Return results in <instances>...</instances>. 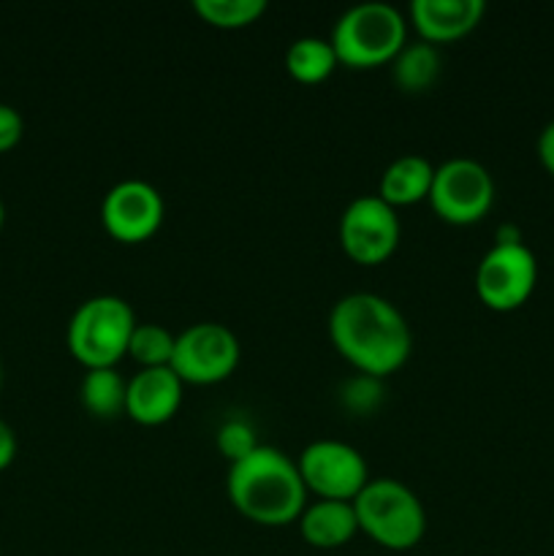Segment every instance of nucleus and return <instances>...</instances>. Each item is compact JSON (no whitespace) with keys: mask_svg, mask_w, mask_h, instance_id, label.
Returning a JSON list of instances; mask_svg holds the SVG:
<instances>
[{"mask_svg":"<svg viewBox=\"0 0 554 556\" xmlns=\"http://www.w3.org/2000/svg\"><path fill=\"white\" fill-rule=\"evenodd\" d=\"M329 337L351 367L380 380L396 372L413 351V331L402 309L367 291L337 299L329 313Z\"/></svg>","mask_w":554,"mask_h":556,"instance_id":"1","label":"nucleus"},{"mask_svg":"<svg viewBox=\"0 0 554 556\" xmlns=\"http://www.w3.org/2000/svg\"><path fill=\"white\" fill-rule=\"evenodd\" d=\"M226 492L244 519L264 527H286L307 508V486L299 465L272 445L228 465Z\"/></svg>","mask_w":554,"mask_h":556,"instance_id":"2","label":"nucleus"},{"mask_svg":"<svg viewBox=\"0 0 554 556\" xmlns=\"http://www.w3.org/2000/svg\"><path fill=\"white\" fill-rule=\"evenodd\" d=\"M329 41L348 68H378L407 43V22L396 5L367 0L342 11Z\"/></svg>","mask_w":554,"mask_h":556,"instance_id":"3","label":"nucleus"},{"mask_svg":"<svg viewBox=\"0 0 554 556\" xmlns=\"http://www.w3.org/2000/svg\"><path fill=\"white\" fill-rule=\"evenodd\" d=\"M358 530L391 552L413 548L427 532V510L413 489L396 478H369L353 497Z\"/></svg>","mask_w":554,"mask_h":556,"instance_id":"4","label":"nucleus"},{"mask_svg":"<svg viewBox=\"0 0 554 556\" xmlns=\"http://www.w3.org/2000/svg\"><path fill=\"white\" fill-rule=\"evenodd\" d=\"M136 324L134 307L123 296L101 293L87 299L68 320V351L87 369L114 367L128 353Z\"/></svg>","mask_w":554,"mask_h":556,"instance_id":"5","label":"nucleus"},{"mask_svg":"<svg viewBox=\"0 0 554 556\" xmlns=\"http://www.w3.org/2000/svg\"><path fill=\"white\" fill-rule=\"evenodd\" d=\"M429 204L440 220L451 226L478 223L494 204V179L487 166L473 157H451L435 166Z\"/></svg>","mask_w":554,"mask_h":556,"instance_id":"6","label":"nucleus"},{"mask_svg":"<svg viewBox=\"0 0 554 556\" xmlns=\"http://www.w3.org/2000/svg\"><path fill=\"white\" fill-rule=\"evenodd\" d=\"M239 356L242 348L228 326L201 320L177 334L172 369L182 378V383H221L239 367Z\"/></svg>","mask_w":554,"mask_h":556,"instance_id":"7","label":"nucleus"},{"mask_svg":"<svg viewBox=\"0 0 554 556\" xmlns=\"http://www.w3.org/2000/svg\"><path fill=\"white\" fill-rule=\"evenodd\" d=\"M297 465L307 492L318 494V500L353 503L369 481V467L362 451L342 440H315L302 451Z\"/></svg>","mask_w":554,"mask_h":556,"instance_id":"8","label":"nucleus"},{"mask_svg":"<svg viewBox=\"0 0 554 556\" xmlns=\"http://www.w3.org/2000/svg\"><path fill=\"white\" fill-rule=\"evenodd\" d=\"M538 282L536 253L519 244H494L476 269V293L489 309L508 313L530 299Z\"/></svg>","mask_w":554,"mask_h":556,"instance_id":"9","label":"nucleus"},{"mask_svg":"<svg viewBox=\"0 0 554 556\" xmlns=\"http://www.w3.org/2000/svg\"><path fill=\"white\" fill-rule=\"evenodd\" d=\"M400 242V217L378 193L358 195L340 217V244L351 261L378 266L389 258Z\"/></svg>","mask_w":554,"mask_h":556,"instance_id":"10","label":"nucleus"},{"mask_svg":"<svg viewBox=\"0 0 554 556\" xmlns=\"http://www.w3.org/2000/svg\"><path fill=\"white\" fill-rule=\"evenodd\" d=\"M166 204L155 185L147 179L130 177L114 185L101 204V223L117 242H147L161 228Z\"/></svg>","mask_w":554,"mask_h":556,"instance_id":"11","label":"nucleus"},{"mask_svg":"<svg viewBox=\"0 0 554 556\" xmlns=\"http://www.w3.org/2000/svg\"><path fill=\"white\" fill-rule=\"evenodd\" d=\"M182 378L172 367H141L128 380L125 413L136 424L161 427L182 405Z\"/></svg>","mask_w":554,"mask_h":556,"instance_id":"12","label":"nucleus"},{"mask_svg":"<svg viewBox=\"0 0 554 556\" xmlns=\"http://www.w3.org/2000/svg\"><path fill=\"white\" fill-rule=\"evenodd\" d=\"M483 11V0H413L411 22L421 41L445 43L476 30Z\"/></svg>","mask_w":554,"mask_h":556,"instance_id":"13","label":"nucleus"},{"mask_svg":"<svg viewBox=\"0 0 554 556\" xmlns=\"http://www.w3.org/2000/svg\"><path fill=\"white\" fill-rule=\"evenodd\" d=\"M299 532L313 548H340L358 532L353 503L315 500L299 516Z\"/></svg>","mask_w":554,"mask_h":556,"instance_id":"14","label":"nucleus"},{"mask_svg":"<svg viewBox=\"0 0 554 556\" xmlns=\"http://www.w3.org/2000/svg\"><path fill=\"white\" fill-rule=\"evenodd\" d=\"M435 179V166L429 163V157L416 155V152H407V155L396 157L386 166V172L380 174L378 195L396 206H411L418 201L429 199V188H432Z\"/></svg>","mask_w":554,"mask_h":556,"instance_id":"15","label":"nucleus"},{"mask_svg":"<svg viewBox=\"0 0 554 556\" xmlns=\"http://www.w3.org/2000/svg\"><path fill=\"white\" fill-rule=\"evenodd\" d=\"M125 396H128V380L114 367L87 369L79 386V400L90 416L112 421L125 413Z\"/></svg>","mask_w":554,"mask_h":556,"instance_id":"16","label":"nucleus"},{"mask_svg":"<svg viewBox=\"0 0 554 556\" xmlns=\"http://www.w3.org/2000/svg\"><path fill=\"white\" fill-rule=\"evenodd\" d=\"M440 52L429 41H407L391 60V74L402 92H424L438 81L440 76Z\"/></svg>","mask_w":554,"mask_h":556,"instance_id":"17","label":"nucleus"},{"mask_svg":"<svg viewBox=\"0 0 554 556\" xmlns=\"http://www.w3.org/2000/svg\"><path fill=\"white\" fill-rule=\"evenodd\" d=\"M337 65H340V60H337V52L329 38L302 36L291 41L286 52L288 74L297 81H302V85H318Z\"/></svg>","mask_w":554,"mask_h":556,"instance_id":"18","label":"nucleus"},{"mask_svg":"<svg viewBox=\"0 0 554 556\" xmlns=\"http://www.w3.org/2000/svg\"><path fill=\"white\" fill-rule=\"evenodd\" d=\"M193 11L206 25L234 30L259 22L266 11V0H193Z\"/></svg>","mask_w":554,"mask_h":556,"instance_id":"19","label":"nucleus"},{"mask_svg":"<svg viewBox=\"0 0 554 556\" xmlns=\"http://www.w3.org/2000/svg\"><path fill=\"white\" fill-rule=\"evenodd\" d=\"M177 334L161 324H136L128 353L141 367H172Z\"/></svg>","mask_w":554,"mask_h":556,"instance_id":"20","label":"nucleus"},{"mask_svg":"<svg viewBox=\"0 0 554 556\" xmlns=\"http://www.w3.org/2000/svg\"><path fill=\"white\" fill-rule=\"evenodd\" d=\"M215 443H217V451L228 459V465L244 459V456L253 454V451L261 445L259 440H255V429L250 427L244 418H228V421L217 429Z\"/></svg>","mask_w":554,"mask_h":556,"instance_id":"21","label":"nucleus"},{"mask_svg":"<svg viewBox=\"0 0 554 556\" xmlns=\"http://www.w3.org/2000/svg\"><path fill=\"white\" fill-rule=\"evenodd\" d=\"M342 400L353 410H373L380 400V378H369V375L358 372V378L348 380L342 389Z\"/></svg>","mask_w":554,"mask_h":556,"instance_id":"22","label":"nucleus"},{"mask_svg":"<svg viewBox=\"0 0 554 556\" xmlns=\"http://www.w3.org/2000/svg\"><path fill=\"white\" fill-rule=\"evenodd\" d=\"M25 134V119L11 103H0V152H9L11 147L20 144Z\"/></svg>","mask_w":554,"mask_h":556,"instance_id":"23","label":"nucleus"},{"mask_svg":"<svg viewBox=\"0 0 554 556\" xmlns=\"http://www.w3.org/2000/svg\"><path fill=\"white\" fill-rule=\"evenodd\" d=\"M14 456H16V434L14 429L0 418V470H5V467L11 465Z\"/></svg>","mask_w":554,"mask_h":556,"instance_id":"24","label":"nucleus"},{"mask_svg":"<svg viewBox=\"0 0 554 556\" xmlns=\"http://www.w3.org/2000/svg\"><path fill=\"white\" fill-rule=\"evenodd\" d=\"M538 157H541L543 166L554 174V119L541 130V136H538Z\"/></svg>","mask_w":554,"mask_h":556,"instance_id":"25","label":"nucleus"},{"mask_svg":"<svg viewBox=\"0 0 554 556\" xmlns=\"http://www.w3.org/2000/svg\"><path fill=\"white\" fill-rule=\"evenodd\" d=\"M3 220H5V206L3 201H0V228H3Z\"/></svg>","mask_w":554,"mask_h":556,"instance_id":"26","label":"nucleus"},{"mask_svg":"<svg viewBox=\"0 0 554 556\" xmlns=\"http://www.w3.org/2000/svg\"><path fill=\"white\" fill-rule=\"evenodd\" d=\"M0 383H3V367H0Z\"/></svg>","mask_w":554,"mask_h":556,"instance_id":"27","label":"nucleus"}]
</instances>
